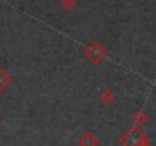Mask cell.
Wrapping results in <instances>:
<instances>
[{
	"mask_svg": "<svg viewBox=\"0 0 156 146\" xmlns=\"http://www.w3.org/2000/svg\"><path fill=\"white\" fill-rule=\"evenodd\" d=\"M84 57L92 65H101L104 62V58L107 57V49L103 43L94 40L84 48Z\"/></svg>",
	"mask_w": 156,
	"mask_h": 146,
	"instance_id": "6da1fadb",
	"label": "cell"
},
{
	"mask_svg": "<svg viewBox=\"0 0 156 146\" xmlns=\"http://www.w3.org/2000/svg\"><path fill=\"white\" fill-rule=\"evenodd\" d=\"M145 140H147V137L139 128H130L121 135V144L122 146H139Z\"/></svg>",
	"mask_w": 156,
	"mask_h": 146,
	"instance_id": "7a4b0ae2",
	"label": "cell"
},
{
	"mask_svg": "<svg viewBox=\"0 0 156 146\" xmlns=\"http://www.w3.org/2000/svg\"><path fill=\"white\" fill-rule=\"evenodd\" d=\"M78 146H100V140L92 131H86L78 138Z\"/></svg>",
	"mask_w": 156,
	"mask_h": 146,
	"instance_id": "3957f363",
	"label": "cell"
},
{
	"mask_svg": "<svg viewBox=\"0 0 156 146\" xmlns=\"http://www.w3.org/2000/svg\"><path fill=\"white\" fill-rule=\"evenodd\" d=\"M11 83H12V76L9 74V71L5 68H0V92H3Z\"/></svg>",
	"mask_w": 156,
	"mask_h": 146,
	"instance_id": "277c9868",
	"label": "cell"
},
{
	"mask_svg": "<svg viewBox=\"0 0 156 146\" xmlns=\"http://www.w3.org/2000/svg\"><path fill=\"white\" fill-rule=\"evenodd\" d=\"M100 100H101V103L109 105V103H112V102L115 100V92H113L110 88H106V89H103V92L100 94Z\"/></svg>",
	"mask_w": 156,
	"mask_h": 146,
	"instance_id": "5b68a950",
	"label": "cell"
},
{
	"mask_svg": "<svg viewBox=\"0 0 156 146\" xmlns=\"http://www.w3.org/2000/svg\"><path fill=\"white\" fill-rule=\"evenodd\" d=\"M61 6L66 11H72L76 8V0H61Z\"/></svg>",
	"mask_w": 156,
	"mask_h": 146,
	"instance_id": "8992f818",
	"label": "cell"
},
{
	"mask_svg": "<svg viewBox=\"0 0 156 146\" xmlns=\"http://www.w3.org/2000/svg\"><path fill=\"white\" fill-rule=\"evenodd\" d=\"M145 120H147V115H145L142 111H138V112L133 115V122H135L136 125H142V123H145Z\"/></svg>",
	"mask_w": 156,
	"mask_h": 146,
	"instance_id": "52a82bcc",
	"label": "cell"
},
{
	"mask_svg": "<svg viewBox=\"0 0 156 146\" xmlns=\"http://www.w3.org/2000/svg\"><path fill=\"white\" fill-rule=\"evenodd\" d=\"M139 146H150V144H148V143H147V140H145V141H144V143H141Z\"/></svg>",
	"mask_w": 156,
	"mask_h": 146,
	"instance_id": "ba28073f",
	"label": "cell"
},
{
	"mask_svg": "<svg viewBox=\"0 0 156 146\" xmlns=\"http://www.w3.org/2000/svg\"><path fill=\"white\" fill-rule=\"evenodd\" d=\"M0 129H2V120H0Z\"/></svg>",
	"mask_w": 156,
	"mask_h": 146,
	"instance_id": "9c48e42d",
	"label": "cell"
}]
</instances>
